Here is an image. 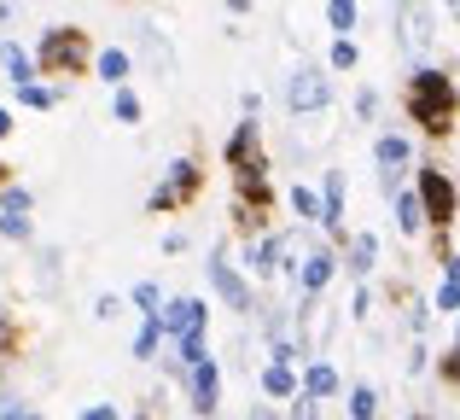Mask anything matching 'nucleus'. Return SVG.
<instances>
[{"instance_id":"ddd939ff","label":"nucleus","mask_w":460,"mask_h":420,"mask_svg":"<svg viewBox=\"0 0 460 420\" xmlns=\"http://www.w3.org/2000/svg\"><path fill=\"white\" fill-rule=\"evenodd\" d=\"M332 391H338V374L326 362H314L309 368V398H332Z\"/></svg>"},{"instance_id":"7ed1b4c3","label":"nucleus","mask_w":460,"mask_h":420,"mask_svg":"<svg viewBox=\"0 0 460 420\" xmlns=\"http://www.w3.org/2000/svg\"><path fill=\"white\" fill-rule=\"evenodd\" d=\"M199 327H204V304L199 298H175V304L157 316V333H181V339H187V333H199Z\"/></svg>"},{"instance_id":"f257e3e1","label":"nucleus","mask_w":460,"mask_h":420,"mask_svg":"<svg viewBox=\"0 0 460 420\" xmlns=\"http://www.w3.org/2000/svg\"><path fill=\"white\" fill-rule=\"evenodd\" d=\"M408 105H414V117L426 129H449V117H455V88H449V76H438V70H420L414 76V94H408Z\"/></svg>"},{"instance_id":"9d476101","label":"nucleus","mask_w":460,"mask_h":420,"mask_svg":"<svg viewBox=\"0 0 460 420\" xmlns=\"http://www.w3.org/2000/svg\"><path fill=\"white\" fill-rule=\"evenodd\" d=\"M321 222H326V228L344 222V182H338V175H326V205H321Z\"/></svg>"},{"instance_id":"a211bd4d","label":"nucleus","mask_w":460,"mask_h":420,"mask_svg":"<svg viewBox=\"0 0 460 420\" xmlns=\"http://www.w3.org/2000/svg\"><path fill=\"white\" fill-rule=\"evenodd\" d=\"M326 281H332V257H309L304 263V286L314 292V286H326Z\"/></svg>"},{"instance_id":"cd10ccee","label":"nucleus","mask_w":460,"mask_h":420,"mask_svg":"<svg viewBox=\"0 0 460 420\" xmlns=\"http://www.w3.org/2000/svg\"><path fill=\"white\" fill-rule=\"evenodd\" d=\"M438 309H460V281H449V286L438 292Z\"/></svg>"},{"instance_id":"a878e982","label":"nucleus","mask_w":460,"mask_h":420,"mask_svg":"<svg viewBox=\"0 0 460 420\" xmlns=\"http://www.w3.org/2000/svg\"><path fill=\"white\" fill-rule=\"evenodd\" d=\"M292 205H297V216H321V205H314V193H309V187H297V193H292Z\"/></svg>"},{"instance_id":"20e7f679","label":"nucleus","mask_w":460,"mask_h":420,"mask_svg":"<svg viewBox=\"0 0 460 420\" xmlns=\"http://www.w3.org/2000/svg\"><path fill=\"white\" fill-rule=\"evenodd\" d=\"M420 210H431L438 222H449V216H455V187L443 182L438 170H426V175H420Z\"/></svg>"},{"instance_id":"4468645a","label":"nucleus","mask_w":460,"mask_h":420,"mask_svg":"<svg viewBox=\"0 0 460 420\" xmlns=\"http://www.w3.org/2000/svg\"><path fill=\"white\" fill-rule=\"evenodd\" d=\"M396 222H402L408 234H414V228L426 222V210H420V199H414V193H402V199H396Z\"/></svg>"},{"instance_id":"412c9836","label":"nucleus","mask_w":460,"mask_h":420,"mask_svg":"<svg viewBox=\"0 0 460 420\" xmlns=\"http://www.w3.org/2000/svg\"><path fill=\"white\" fill-rule=\"evenodd\" d=\"M332 65H338V70L356 65V41H344V35H338V41H332Z\"/></svg>"},{"instance_id":"c85d7f7f","label":"nucleus","mask_w":460,"mask_h":420,"mask_svg":"<svg viewBox=\"0 0 460 420\" xmlns=\"http://www.w3.org/2000/svg\"><path fill=\"white\" fill-rule=\"evenodd\" d=\"M0 228H6V239H23V234H30V222H23V216H0Z\"/></svg>"},{"instance_id":"4be33fe9","label":"nucleus","mask_w":460,"mask_h":420,"mask_svg":"<svg viewBox=\"0 0 460 420\" xmlns=\"http://www.w3.org/2000/svg\"><path fill=\"white\" fill-rule=\"evenodd\" d=\"M117 117H123V123H135V117H140V100H135V94H117Z\"/></svg>"},{"instance_id":"5701e85b","label":"nucleus","mask_w":460,"mask_h":420,"mask_svg":"<svg viewBox=\"0 0 460 420\" xmlns=\"http://www.w3.org/2000/svg\"><path fill=\"white\" fill-rule=\"evenodd\" d=\"M373 257H379V246L361 234V239H356V269H373Z\"/></svg>"},{"instance_id":"1a4fd4ad","label":"nucleus","mask_w":460,"mask_h":420,"mask_svg":"<svg viewBox=\"0 0 460 420\" xmlns=\"http://www.w3.org/2000/svg\"><path fill=\"white\" fill-rule=\"evenodd\" d=\"M0 65L12 70V82H18V88H30V76H35V65H30V53H23V47H0Z\"/></svg>"},{"instance_id":"6ab92c4d","label":"nucleus","mask_w":460,"mask_h":420,"mask_svg":"<svg viewBox=\"0 0 460 420\" xmlns=\"http://www.w3.org/2000/svg\"><path fill=\"white\" fill-rule=\"evenodd\" d=\"M326 18H332V30H349L356 23V0H326Z\"/></svg>"},{"instance_id":"c756f323","label":"nucleus","mask_w":460,"mask_h":420,"mask_svg":"<svg viewBox=\"0 0 460 420\" xmlns=\"http://www.w3.org/2000/svg\"><path fill=\"white\" fill-rule=\"evenodd\" d=\"M23 210H30V193H18V187H12V193H6V216H23Z\"/></svg>"},{"instance_id":"0eeeda50","label":"nucleus","mask_w":460,"mask_h":420,"mask_svg":"<svg viewBox=\"0 0 460 420\" xmlns=\"http://www.w3.org/2000/svg\"><path fill=\"white\" fill-rule=\"evenodd\" d=\"M192 403H199V409H216V362L210 356L192 368Z\"/></svg>"},{"instance_id":"9b49d317","label":"nucleus","mask_w":460,"mask_h":420,"mask_svg":"<svg viewBox=\"0 0 460 420\" xmlns=\"http://www.w3.org/2000/svg\"><path fill=\"white\" fill-rule=\"evenodd\" d=\"M262 391H269V398H292V391H297V380H292V368H286V362H274V368H269V374H262Z\"/></svg>"},{"instance_id":"2eb2a0df","label":"nucleus","mask_w":460,"mask_h":420,"mask_svg":"<svg viewBox=\"0 0 460 420\" xmlns=\"http://www.w3.org/2000/svg\"><path fill=\"white\" fill-rule=\"evenodd\" d=\"M100 76H105V82H123V76H128V58L117 53V47H105V53H100Z\"/></svg>"},{"instance_id":"393cba45","label":"nucleus","mask_w":460,"mask_h":420,"mask_svg":"<svg viewBox=\"0 0 460 420\" xmlns=\"http://www.w3.org/2000/svg\"><path fill=\"white\" fill-rule=\"evenodd\" d=\"M135 304L146 309V321H152L157 316V286H135Z\"/></svg>"},{"instance_id":"423d86ee","label":"nucleus","mask_w":460,"mask_h":420,"mask_svg":"<svg viewBox=\"0 0 460 420\" xmlns=\"http://www.w3.org/2000/svg\"><path fill=\"white\" fill-rule=\"evenodd\" d=\"M82 58V35L76 30H53L47 35V65H76Z\"/></svg>"},{"instance_id":"7c9ffc66","label":"nucleus","mask_w":460,"mask_h":420,"mask_svg":"<svg viewBox=\"0 0 460 420\" xmlns=\"http://www.w3.org/2000/svg\"><path fill=\"white\" fill-rule=\"evenodd\" d=\"M82 420H117V409H105V403H100V409H88Z\"/></svg>"},{"instance_id":"f3484780","label":"nucleus","mask_w":460,"mask_h":420,"mask_svg":"<svg viewBox=\"0 0 460 420\" xmlns=\"http://www.w3.org/2000/svg\"><path fill=\"white\" fill-rule=\"evenodd\" d=\"M349 415H356V420H373V415H379V398H373L367 386H356V391H349Z\"/></svg>"},{"instance_id":"f8f14e48","label":"nucleus","mask_w":460,"mask_h":420,"mask_svg":"<svg viewBox=\"0 0 460 420\" xmlns=\"http://www.w3.org/2000/svg\"><path fill=\"white\" fill-rule=\"evenodd\" d=\"M210 274H216V286H222V292H227V298H234V304H239V309H251V292H245V286H239V281H234V269H227V263H210Z\"/></svg>"},{"instance_id":"39448f33","label":"nucleus","mask_w":460,"mask_h":420,"mask_svg":"<svg viewBox=\"0 0 460 420\" xmlns=\"http://www.w3.org/2000/svg\"><path fill=\"white\" fill-rule=\"evenodd\" d=\"M192 187H199V164H175V170H169V182L152 193V205H157V210H175L181 199L192 193Z\"/></svg>"},{"instance_id":"bb28decb","label":"nucleus","mask_w":460,"mask_h":420,"mask_svg":"<svg viewBox=\"0 0 460 420\" xmlns=\"http://www.w3.org/2000/svg\"><path fill=\"white\" fill-rule=\"evenodd\" d=\"M18 94H23V105H35V112H41V105H53V94L35 88V82H30V88H18Z\"/></svg>"},{"instance_id":"473e14b6","label":"nucleus","mask_w":460,"mask_h":420,"mask_svg":"<svg viewBox=\"0 0 460 420\" xmlns=\"http://www.w3.org/2000/svg\"><path fill=\"white\" fill-rule=\"evenodd\" d=\"M6 129H12V117H6V112H0V135H6Z\"/></svg>"},{"instance_id":"f03ea898","label":"nucleus","mask_w":460,"mask_h":420,"mask_svg":"<svg viewBox=\"0 0 460 420\" xmlns=\"http://www.w3.org/2000/svg\"><path fill=\"white\" fill-rule=\"evenodd\" d=\"M286 100H292V112H321V105L332 100V82H326L321 70H297V76H292V94H286Z\"/></svg>"},{"instance_id":"2f4dec72","label":"nucleus","mask_w":460,"mask_h":420,"mask_svg":"<svg viewBox=\"0 0 460 420\" xmlns=\"http://www.w3.org/2000/svg\"><path fill=\"white\" fill-rule=\"evenodd\" d=\"M0 420H30V415H23V409H6V415H0Z\"/></svg>"},{"instance_id":"aec40b11","label":"nucleus","mask_w":460,"mask_h":420,"mask_svg":"<svg viewBox=\"0 0 460 420\" xmlns=\"http://www.w3.org/2000/svg\"><path fill=\"white\" fill-rule=\"evenodd\" d=\"M152 351H157V316L140 327V339H135V356H152Z\"/></svg>"},{"instance_id":"6e6552de","label":"nucleus","mask_w":460,"mask_h":420,"mask_svg":"<svg viewBox=\"0 0 460 420\" xmlns=\"http://www.w3.org/2000/svg\"><path fill=\"white\" fill-rule=\"evenodd\" d=\"M402 41H408V53H426V18H420L414 0H402Z\"/></svg>"},{"instance_id":"dca6fc26","label":"nucleus","mask_w":460,"mask_h":420,"mask_svg":"<svg viewBox=\"0 0 460 420\" xmlns=\"http://www.w3.org/2000/svg\"><path fill=\"white\" fill-rule=\"evenodd\" d=\"M379 164H385V170H391V164H408V140L402 135H385L379 140Z\"/></svg>"},{"instance_id":"b1692460","label":"nucleus","mask_w":460,"mask_h":420,"mask_svg":"<svg viewBox=\"0 0 460 420\" xmlns=\"http://www.w3.org/2000/svg\"><path fill=\"white\" fill-rule=\"evenodd\" d=\"M181 356H187V362H192V368H199V362H204V339H199V333H187V339H181Z\"/></svg>"}]
</instances>
